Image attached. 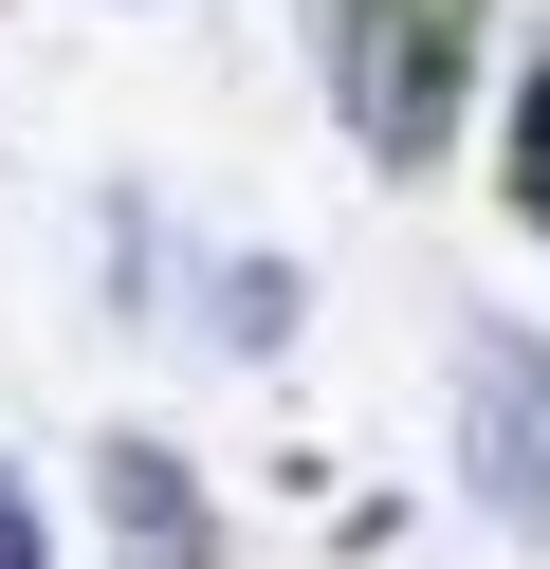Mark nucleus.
Returning <instances> with one entry per match:
<instances>
[{"label": "nucleus", "instance_id": "obj_1", "mask_svg": "<svg viewBox=\"0 0 550 569\" xmlns=\"http://www.w3.org/2000/svg\"><path fill=\"white\" fill-rule=\"evenodd\" d=\"M312 19V92L367 148V184H440L477 129V56H496V0H293Z\"/></svg>", "mask_w": 550, "mask_h": 569}, {"label": "nucleus", "instance_id": "obj_2", "mask_svg": "<svg viewBox=\"0 0 550 569\" xmlns=\"http://www.w3.org/2000/svg\"><path fill=\"white\" fill-rule=\"evenodd\" d=\"M459 496L550 532V331H459Z\"/></svg>", "mask_w": 550, "mask_h": 569}, {"label": "nucleus", "instance_id": "obj_3", "mask_svg": "<svg viewBox=\"0 0 550 569\" xmlns=\"http://www.w3.org/2000/svg\"><path fill=\"white\" fill-rule=\"evenodd\" d=\"M92 532H110V569H220V515H202V478H183V441H92Z\"/></svg>", "mask_w": 550, "mask_h": 569}, {"label": "nucleus", "instance_id": "obj_4", "mask_svg": "<svg viewBox=\"0 0 550 569\" xmlns=\"http://www.w3.org/2000/svg\"><path fill=\"white\" fill-rule=\"evenodd\" d=\"M496 202H513V239H550V38L513 56V111H496Z\"/></svg>", "mask_w": 550, "mask_h": 569}, {"label": "nucleus", "instance_id": "obj_5", "mask_svg": "<svg viewBox=\"0 0 550 569\" xmlns=\"http://www.w3.org/2000/svg\"><path fill=\"white\" fill-rule=\"evenodd\" d=\"M220 349H293V258H220Z\"/></svg>", "mask_w": 550, "mask_h": 569}, {"label": "nucleus", "instance_id": "obj_6", "mask_svg": "<svg viewBox=\"0 0 550 569\" xmlns=\"http://www.w3.org/2000/svg\"><path fill=\"white\" fill-rule=\"evenodd\" d=\"M0 569H56V532H37V496H19V459H0Z\"/></svg>", "mask_w": 550, "mask_h": 569}]
</instances>
